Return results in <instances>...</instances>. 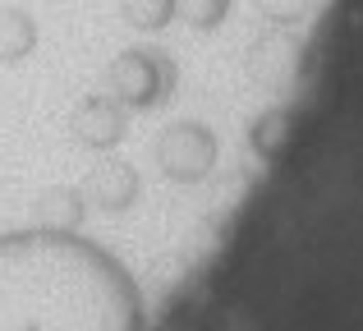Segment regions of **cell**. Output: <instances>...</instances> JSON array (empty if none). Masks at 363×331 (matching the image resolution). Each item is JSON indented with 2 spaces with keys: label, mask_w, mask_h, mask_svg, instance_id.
I'll use <instances>...</instances> for the list:
<instances>
[{
  "label": "cell",
  "mask_w": 363,
  "mask_h": 331,
  "mask_svg": "<svg viewBox=\"0 0 363 331\" xmlns=\"http://www.w3.org/2000/svg\"><path fill=\"white\" fill-rule=\"evenodd\" d=\"M37 46V23L28 9H0V60H23Z\"/></svg>",
  "instance_id": "6da1fadb"
}]
</instances>
